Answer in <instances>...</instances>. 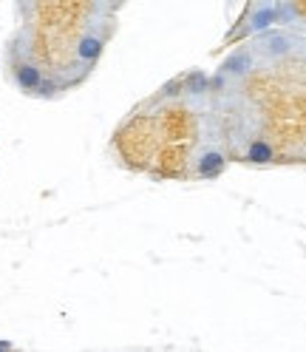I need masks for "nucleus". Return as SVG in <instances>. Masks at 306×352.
I'll use <instances>...</instances> for the list:
<instances>
[{"label": "nucleus", "instance_id": "f257e3e1", "mask_svg": "<svg viewBox=\"0 0 306 352\" xmlns=\"http://www.w3.org/2000/svg\"><path fill=\"white\" fill-rule=\"evenodd\" d=\"M6 65H9V74L12 82L20 88L23 94L29 97H40V100H54L62 94L60 82L51 77L49 65L43 63L34 52V43H32V32L29 26L17 29L12 34V40L6 43Z\"/></svg>", "mask_w": 306, "mask_h": 352}, {"label": "nucleus", "instance_id": "f03ea898", "mask_svg": "<svg viewBox=\"0 0 306 352\" xmlns=\"http://www.w3.org/2000/svg\"><path fill=\"white\" fill-rule=\"evenodd\" d=\"M114 29H117L114 17H94L91 23H85V29L74 40V49H71V57H69V80H65V85L74 88L94 72V65L99 63Z\"/></svg>", "mask_w": 306, "mask_h": 352}, {"label": "nucleus", "instance_id": "7ed1b4c3", "mask_svg": "<svg viewBox=\"0 0 306 352\" xmlns=\"http://www.w3.org/2000/svg\"><path fill=\"white\" fill-rule=\"evenodd\" d=\"M227 165H230V153L224 142L215 137H204L185 157L182 176L185 179H215V176H222L227 170Z\"/></svg>", "mask_w": 306, "mask_h": 352}, {"label": "nucleus", "instance_id": "20e7f679", "mask_svg": "<svg viewBox=\"0 0 306 352\" xmlns=\"http://www.w3.org/2000/svg\"><path fill=\"white\" fill-rule=\"evenodd\" d=\"M275 23H281V3H275V0H255V3H247L244 14L238 17V23L224 34V46L247 40V37L252 40L258 34L270 32Z\"/></svg>", "mask_w": 306, "mask_h": 352}, {"label": "nucleus", "instance_id": "39448f33", "mask_svg": "<svg viewBox=\"0 0 306 352\" xmlns=\"http://www.w3.org/2000/svg\"><path fill=\"white\" fill-rule=\"evenodd\" d=\"M250 46L258 57V65L264 63H281L295 54H306V37L298 32H283V29H270L250 40Z\"/></svg>", "mask_w": 306, "mask_h": 352}, {"label": "nucleus", "instance_id": "423d86ee", "mask_svg": "<svg viewBox=\"0 0 306 352\" xmlns=\"http://www.w3.org/2000/svg\"><path fill=\"white\" fill-rule=\"evenodd\" d=\"M255 69H258V57H255L250 43H244V46H238L235 52H230L222 60V65H218V74H215V82L218 80H235V82L247 80Z\"/></svg>", "mask_w": 306, "mask_h": 352}, {"label": "nucleus", "instance_id": "0eeeda50", "mask_svg": "<svg viewBox=\"0 0 306 352\" xmlns=\"http://www.w3.org/2000/svg\"><path fill=\"white\" fill-rule=\"evenodd\" d=\"M242 162H250V165H270L275 162V148L270 140L264 137H255L244 151H242V157H238Z\"/></svg>", "mask_w": 306, "mask_h": 352}, {"label": "nucleus", "instance_id": "6e6552de", "mask_svg": "<svg viewBox=\"0 0 306 352\" xmlns=\"http://www.w3.org/2000/svg\"><path fill=\"white\" fill-rule=\"evenodd\" d=\"M0 352H9V344H0Z\"/></svg>", "mask_w": 306, "mask_h": 352}]
</instances>
